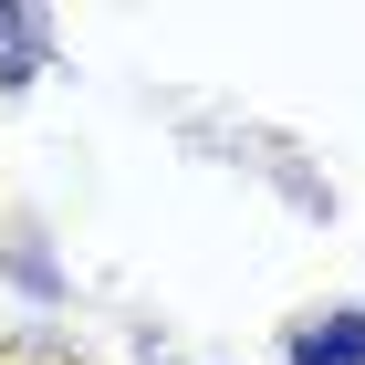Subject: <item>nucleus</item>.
<instances>
[{"label": "nucleus", "instance_id": "nucleus-1", "mask_svg": "<svg viewBox=\"0 0 365 365\" xmlns=\"http://www.w3.org/2000/svg\"><path fill=\"white\" fill-rule=\"evenodd\" d=\"M292 365H365V313H324L292 334Z\"/></svg>", "mask_w": 365, "mask_h": 365}]
</instances>
